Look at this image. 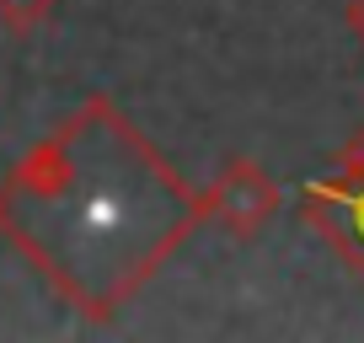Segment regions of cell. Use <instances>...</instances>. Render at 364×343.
Segmentation results:
<instances>
[{
    "mask_svg": "<svg viewBox=\"0 0 364 343\" xmlns=\"http://www.w3.org/2000/svg\"><path fill=\"white\" fill-rule=\"evenodd\" d=\"M220 215L236 231H257L262 220L273 215V183L257 167H230L220 177Z\"/></svg>",
    "mask_w": 364,
    "mask_h": 343,
    "instance_id": "6da1fadb",
    "label": "cell"
},
{
    "mask_svg": "<svg viewBox=\"0 0 364 343\" xmlns=\"http://www.w3.org/2000/svg\"><path fill=\"white\" fill-rule=\"evenodd\" d=\"M59 0H0V16L11 27H27V22H38V16H48Z\"/></svg>",
    "mask_w": 364,
    "mask_h": 343,
    "instance_id": "7a4b0ae2",
    "label": "cell"
},
{
    "mask_svg": "<svg viewBox=\"0 0 364 343\" xmlns=\"http://www.w3.org/2000/svg\"><path fill=\"white\" fill-rule=\"evenodd\" d=\"M348 27H353V38L364 43V0H353V6H348Z\"/></svg>",
    "mask_w": 364,
    "mask_h": 343,
    "instance_id": "3957f363",
    "label": "cell"
}]
</instances>
